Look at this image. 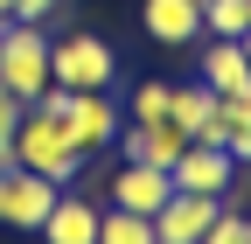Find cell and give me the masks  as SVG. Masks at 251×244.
I'll list each match as a JSON object with an SVG mask.
<instances>
[{
    "label": "cell",
    "instance_id": "4",
    "mask_svg": "<svg viewBox=\"0 0 251 244\" xmlns=\"http://www.w3.org/2000/svg\"><path fill=\"white\" fill-rule=\"evenodd\" d=\"M49 84H63V91H112L119 84V56H112V42L105 35H63V42H49Z\"/></svg>",
    "mask_w": 251,
    "mask_h": 244
},
{
    "label": "cell",
    "instance_id": "18",
    "mask_svg": "<svg viewBox=\"0 0 251 244\" xmlns=\"http://www.w3.org/2000/svg\"><path fill=\"white\" fill-rule=\"evenodd\" d=\"M202 244H251V217H244V209H216V223H209V237Z\"/></svg>",
    "mask_w": 251,
    "mask_h": 244
},
{
    "label": "cell",
    "instance_id": "23",
    "mask_svg": "<svg viewBox=\"0 0 251 244\" xmlns=\"http://www.w3.org/2000/svg\"><path fill=\"white\" fill-rule=\"evenodd\" d=\"M0 28H7V21H0Z\"/></svg>",
    "mask_w": 251,
    "mask_h": 244
},
{
    "label": "cell",
    "instance_id": "22",
    "mask_svg": "<svg viewBox=\"0 0 251 244\" xmlns=\"http://www.w3.org/2000/svg\"><path fill=\"white\" fill-rule=\"evenodd\" d=\"M7 14H14V0H0V21H7Z\"/></svg>",
    "mask_w": 251,
    "mask_h": 244
},
{
    "label": "cell",
    "instance_id": "3",
    "mask_svg": "<svg viewBox=\"0 0 251 244\" xmlns=\"http://www.w3.org/2000/svg\"><path fill=\"white\" fill-rule=\"evenodd\" d=\"M0 84L21 105H35L49 91V35H42V21H7L0 28Z\"/></svg>",
    "mask_w": 251,
    "mask_h": 244
},
{
    "label": "cell",
    "instance_id": "20",
    "mask_svg": "<svg viewBox=\"0 0 251 244\" xmlns=\"http://www.w3.org/2000/svg\"><path fill=\"white\" fill-rule=\"evenodd\" d=\"M237 49H244V63H251V28H244V35H237Z\"/></svg>",
    "mask_w": 251,
    "mask_h": 244
},
{
    "label": "cell",
    "instance_id": "12",
    "mask_svg": "<svg viewBox=\"0 0 251 244\" xmlns=\"http://www.w3.org/2000/svg\"><path fill=\"white\" fill-rule=\"evenodd\" d=\"M42 244H98V202H84L77 189H63L56 209H49V223L35 230Z\"/></svg>",
    "mask_w": 251,
    "mask_h": 244
},
{
    "label": "cell",
    "instance_id": "8",
    "mask_svg": "<svg viewBox=\"0 0 251 244\" xmlns=\"http://www.w3.org/2000/svg\"><path fill=\"white\" fill-rule=\"evenodd\" d=\"M175 195V174L168 168H147V161H119L112 174V209H133V217H153Z\"/></svg>",
    "mask_w": 251,
    "mask_h": 244
},
{
    "label": "cell",
    "instance_id": "16",
    "mask_svg": "<svg viewBox=\"0 0 251 244\" xmlns=\"http://www.w3.org/2000/svg\"><path fill=\"white\" fill-rule=\"evenodd\" d=\"M98 244H153V217H133V209H98Z\"/></svg>",
    "mask_w": 251,
    "mask_h": 244
},
{
    "label": "cell",
    "instance_id": "7",
    "mask_svg": "<svg viewBox=\"0 0 251 244\" xmlns=\"http://www.w3.org/2000/svg\"><path fill=\"white\" fill-rule=\"evenodd\" d=\"M56 195H63V189H56L49 174H35V168H7V209H0V223H14V230L35 237V230L49 223Z\"/></svg>",
    "mask_w": 251,
    "mask_h": 244
},
{
    "label": "cell",
    "instance_id": "14",
    "mask_svg": "<svg viewBox=\"0 0 251 244\" xmlns=\"http://www.w3.org/2000/svg\"><path fill=\"white\" fill-rule=\"evenodd\" d=\"M216 140L237 168H251V91L244 98H216Z\"/></svg>",
    "mask_w": 251,
    "mask_h": 244
},
{
    "label": "cell",
    "instance_id": "21",
    "mask_svg": "<svg viewBox=\"0 0 251 244\" xmlns=\"http://www.w3.org/2000/svg\"><path fill=\"white\" fill-rule=\"evenodd\" d=\"M0 209H7V174H0Z\"/></svg>",
    "mask_w": 251,
    "mask_h": 244
},
{
    "label": "cell",
    "instance_id": "13",
    "mask_svg": "<svg viewBox=\"0 0 251 244\" xmlns=\"http://www.w3.org/2000/svg\"><path fill=\"white\" fill-rule=\"evenodd\" d=\"M196 77L216 91V98H244V91H251V63H244V49H237V42H216V35H209V49L196 56Z\"/></svg>",
    "mask_w": 251,
    "mask_h": 244
},
{
    "label": "cell",
    "instance_id": "6",
    "mask_svg": "<svg viewBox=\"0 0 251 244\" xmlns=\"http://www.w3.org/2000/svg\"><path fill=\"white\" fill-rule=\"evenodd\" d=\"M168 174H175V189H188V195H216V202H224V195H230V181H237V161L224 154V146L188 140V146H181V161H175Z\"/></svg>",
    "mask_w": 251,
    "mask_h": 244
},
{
    "label": "cell",
    "instance_id": "15",
    "mask_svg": "<svg viewBox=\"0 0 251 244\" xmlns=\"http://www.w3.org/2000/svg\"><path fill=\"white\" fill-rule=\"evenodd\" d=\"M244 28H251V0H202V35L237 42Z\"/></svg>",
    "mask_w": 251,
    "mask_h": 244
},
{
    "label": "cell",
    "instance_id": "11",
    "mask_svg": "<svg viewBox=\"0 0 251 244\" xmlns=\"http://www.w3.org/2000/svg\"><path fill=\"white\" fill-rule=\"evenodd\" d=\"M168 119L181 126V140H202V146H224L216 140V91L196 77V84H175V98H168Z\"/></svg>",
    "mask_w": 251,
    "mask_h": 244
},
{
    "label": "cell",
    "instance_id": "17",
    "mask_svg": "<svg viewBox=\"0 0 251 244\" xmlns=\"http://www.w3.org/2000/svg\"><path fill=\"white\" fill-rule=\"evenodd\" d=\"M168 98H175V84L147 77V84H133V105H126V119H133V126H153V119H168Z\"/></svg>",
    "mask_w": 251,
    "mask_h": 244
},
{
    "label": "cell",
    "instance_id": "1",
    "mask_svg": "<svg viewBox=\"0 0 251 244\" xmlns=\"http://www.w3.org/2000/svg\"><path fill=\"white\" fill-rule=\"evenodd\" d=\"M35 105H42V112H56L63 126H70V140H77V154H84V161H91V154H112V146H119L126 112L112 105V91H63V84H49Z\"/></svg>",
    "mask_w": 251,
    "mask_h": 244
},
{
    "label": "cell",
    "instance_id": "5",
    "mask_svg": "<svg viewBox=\"0 0 251 244\" xmlns=\"http://www.w3.org/2000/svg\"><path fill=\"white\" fill-rule=\"evenodd\" d=\"M216 195H188V189H175L161 209H153V244H202L209 237V223H216Z\"/></svg>",
    "mask_w": 251,
    "mask_h": 244
},
{
    "label": "cell",
    "instance_id": "9",
    "mask_svg": "<svg viewBox=\"0 0 251 244\" xmlns=\"http://www.w3.org/2000/svg\"><path fill=\"white\" fill-rule=\"evenodd\" d=\"M181 126H175V119H153V126H133V119H126V126H119V154L126 161H147V168H175L181 161Z\"/></svg>",
    "mask_w": 251,
    "mask_h": 244
},
{
    "label": "cell",
    "instance_id": "19",
    "mask_svg": "<svg viewBox=\"0 0 251 244\" xmlns=\"http://www.w3.org/2000/svg\"><path fill=\"white\" fill-rule=\"evenodd\" d=\"M56 7H63V0H14V14H7V21H49Z\"/></svg>",
    "mask_w": 251,
    "mask_h": 244
},
{
    "label": "cell",
    "instance_id": "10",
    "mask_svg": "<svg viewBox=\"0 0 251 244\" xmlns=\"http://www.w3.org/2000/svg\"><path fill=\"white\" fill-rule=\"evenodd\" d=\"M140 21H147V35L161 42V49H188V42L202 35V0H147Z\"/></svg>",
    "mask_w": 251,
    "mask_h": 244
},
{
    "label": "cell",
    "instance_id": "2",
    "mask_svg": "<svg viewBox=\"0 0 251 244\" xmlns=\"http://www.w3.org/2000/svg\"><path fill=\"white\" fill-rule=\"evenodd\" d=\"M14 161H21V168H35V174H49L56 189H70L77 168H84L70 126H63L56 112H42V105H28V112H21V126H14Z\"/></svg>",
    "mask_w": 251,
    "mask_h": 244
}]
</instances>
